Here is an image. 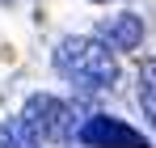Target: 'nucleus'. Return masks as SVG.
<instances>
[{
    "label": "nucleus",
    "mask_w": 156,
    "mask_h": 148,
    "mask_svg": "<svg viewBox=\"0 0 156 148\" xmlns=\"http://www.w3.org/2000/svg\"><path fill=\"white\" fill-rule=\"evenodd\" d=\"M76 140H80L84 148H148L144 131L127 127L122 119H110V114H93L89 123L80 127Z\"/></svg>",
    "instance_id": "nucleus-3"
},
{
    "label": "nucleus",
    "mask_w": 156,
    "mask_h": 148,
    "mask_svg": "<svg viewBox=\"0 0 156 148\" xmlns=\"http://www.w3.org/2000/svg\"><path fill=\"white\" fill-rule=\"evenodd\" d=\"M93 4H101V0H93Z\"/></svg>",
    "instance_id": "nucleus-8"
},
{
    "label": "nucleus",
    "mask_w": 156,
    "mask_h": 148,
    "mask_svg": "<svg viewBox=\"0 0 156 148\" xmlns=\"http://www.w3.org/2000/svg\"><path fill=\"white\" fill-rule=\"evenodd\" d=\"M55 68L80 89H110L118 80V64L105 38H63L55 51Z\"/></svg>",
    "instance_id": "nucleus-1"
},
{
    "label": "nucleus",
    "mask_w": 156,
    "mask_h": 148,
    "mask_svg": "<svg viewBox=\"0 0 156 148\" xmlns=\"http://www.w3.org/2000/svg\"><path fill=\"white\" fill-rule=\"evenodd\" d=\"M101 38L110 43L114 51H135L144 43V17H135V13H118V17H110L101 25Z\"/></svg>",
    "instance_id": "nucleus-4"
},
{
    "label": "nucleus",
    "mask_w": 156,
    "mask_h": 148,
    "mask_svg": "<svg viewBox=\"0 0 156 148\" xmlns=\"http://www.w3.org/2000/svg\"><path fill=\"white\" fill-rule=\"evenodd\" d=\"M0 148H38V131L30 127V119H9L0 123Z\"/></svg>",
    "instance_id": "nucleus-5"
},
{
    "label": "nucleus",
    "mask_w": 156,
    "mask_h": 148,
    "mask_svg": "<svg viewBox=\"0 0 156 148\" xmlns=\"http://www.w3.org/2000/svg\"><path fill=\"white\" fill-rule=\"evenodd\" d=\"M21 114H26L30 127H34L42 140H51V144H68L72 135H80L76 131V114H72L59 98H51V93H34Z\"/></svg>",
    "instance_id": "nucleus-2"
},
{
    "label": "nucleus",
    "mask_w": 156,
    "mask_h": 148,
    "mask_svg": "<svg viewBox=\"0 0 156 148\" xmlns=\"http://www.w3.org/2000/svg\"><path fill=\"white\" fill-rule=\"evenodd\" d=\"M135 98H139V110H144V119H148V123L156 127V59H144Z\"/></svg>",
    "instance_id": "nucleus-6"
},
{
    "label": "nucleus",
    "mask_w": 156,
    "mask_h": 148,
    "mask_svg": "<svg viewBox=\"0 0 156 148\" xmlns=\"http://www.w3.org/2000/svg\"><path fill=\"white\" fill-rule=\"evenodd\" d=\"M0 4H13V0H0Z\"/></svg>",
    "instance_id": "nucleus-7"
}]
</instances>
